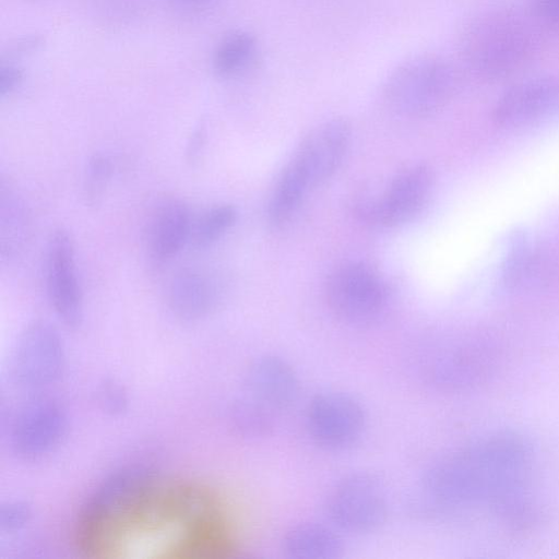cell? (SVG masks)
Wrapping results in <instances>:
<instances>
[{
  "instance_id": "cell-3",
  "label": "cell",
  "mask_w": 559,
  "mask_h": 559,
  "mask_svg": "<svg viewBox=\"0 0 559 559\" xmlns=\"http://www.w3.org/2000/svg\"><path fill=\"white\" fill-rule=\"evenodd\" d=\"M536 40L516 16L504 12L479 15L465 28L461 55L468 70L488 81L521 72L536 53Z\"/></svg>"
},
{
  "instance_id": "cell-5",
  "label": "cell",
  "mask_w": 559,
  "mask_h": 559,
  "mask_svg": "<svg viewBox=\"0 0 559 559\" xmlns=\"http://www.w3.org/2000/svg\"><path fill=\"white\" fill-rule=\"evenodd\" d=\"M17 390L32 395L45 393L62 377L66 350L53 325L45 320L27 324L17 337L9 365Z\"/></svg>"
},
{
  "instance_id": "cell-12",
  "label": "cell",
  "mask_w": 559,
  "mask_h": 559,
  "mask_svg": "<svg viewBox=\"0 0 559 559\" xmlns=\"http://www.w3.org/2000/svg\"><path fill=\"white\" fill-rule=\"evenodd\" d=\"M44 275L50 305L69 328L83 320V295L76 271L74 242L68 230L58 228L48 238Z\"/></svg>"
},
{
  "instance_id": "cell-21",
  "label": "cell",
  "mask_w": 559,
  "mask_h": 559,
  "mask_svg": "<svg viewBox=\"0 0 559 559\" xmlns=\"http://www.w3.org/2000/svg\"><path fill=\"white\" fill-rule=\"evenodd\" d=\"M237 209L227 203L209 207L193 223L190 241L198 249L211 247L228 233L237 222Z\"/></svg>"
},
{
  "instance_id": "cell-15",
  "label": "cell",
  "mask_w": 559,
  "mask_h": 559,
  "mask_svg": "<svg viewBox=\"0 0 559 559\" xmlns=\"http://www.w3.org/2000/svg\"><path fill=\"white\" fill-rule=\"evenodd\" d=\"M243 393L253 397L276 414L286 411L296 402L300 382L294 367L284 358L266 354L249 366Z\"/></svg>"
},
{
  "instance_id": "cell-16",
  "label": "cell",
  "mask_w": 559,
  "mask_h": 559,
  "mask_svg": "<svg viewBox=\"0 0 559 559\" xmlns=\"http://www.w3.org/2000/svg\"><path fill=\"white\" fill-rule=\"evenodd\" d=\"M193 222L188 205L175 198L165 199L154 209L146 229L145 248L150 263L163 266L190 241Z\"/></svg>"
},
{
  "instance_id": "cell-10",
  "label": "cell",
  "mask_w": 559,
  "mask_h": 559,
  "mask_svg": "<svg viewBox=\"0 0 559 559\" xmlns=\"http://www.w3.org/2000/svg\"><path fill=\"white\" fill-rule=\"evenodd\" d=\"M306 426L311 440L326 451H344L356 444L366 428L361 403L342 391H324L307 406Z\"/></svg>"
},
{
  "instance_id": "cell-26",
  "label": "cell",
  "mask_w": 559,
  "mask_h": 559,
  "mask_svg": "<svg viewBox=\"0 0 559 559\" xmlns=\"http://www.w3.org/2000/svg\"><path fill=\"white\" fill-rule=\"evenodd\" d=\"M32 511L23 501H8L0 507V530L14 533L23 528L31 520Z\"/></svg>"
},
{
  "instance_id": "cell-4",
  "label": "cell",
  "mask_w": 559,
  "mask_h": 559,
  "mask_svg": "<svg viewBox=\"0 0 559 559\" xmlns=\"http://www.w3.org/2000/svg\"><path fill=\"white\" fill-rule=\"evenodd\" d=\"M459 74L439 56L423 55L399 64L388 76L383 98L389 108L406 118H425L442 109L455 95Z\"/></svg>"
},
{
  "instance_id": "cell-9",
  "label": "cell",
  "mask_w": 559,
  "mask_h": 559,
  "mask_svg": "<svg viewBox=\"0 0 559 559\" xmlns=\"http://www.w3.org/2000/svg\"><path fill=\"white\" fill-rule=\"evenodd\" d=\"M350 140V124L345 119L325 120L302 139L284 169L309 192L330 179L340 168Z\"/></svg>"
},
{
  "instance_id": "cell-23",
  "label": "cell",
  "mask_w": 559,
  "mask_h": 559,
  "mask_svg": "<svg viewBox=\"0 0 559 559\" xmlns=\"http://www.w3.org/2000/svg\"><path fill=\"white\" fill-rule=\"evenodd\" d=\"M1 209H0V225H1V254L5 251L12 254L20 247V242L24 236V211L20 202L12 195L1 191Z\"/></svg>"
},
{
  "instance_id": "cell-22",
  "label": "cell",
  "mask_w": 559,
  "mask_h": 559,
  "mask_svg": "<svg viewBox=\"0 0 559 559\" xmlns=\"http://www.w3.org/2000/svg\"><path fill=\"white\" fill-rule=\"evenodd\" d=\"M542 266L538 257L519 243L503 264V282L506 286L513 288L531 285L542 277Z\"/></svg>"
},
{
  "instance_id": "cell-25",
  "label": "cell",
  "mask_w": 559,
  "mask_h": 559,
  "mask_svg": "<svg viewBox=\"0 0 559 559\" xmlns=\"http://www.w3.org/2000/svg\"><path fill=\"white\" fill-rule=\"evenodd\" d=\"M96 400L102 411L118 416L129 406V395L126 388L116 379H104L97 386Z\"/></svg>"
},
{
  "instance_id": "cell-20",
  "label": "cell",
  "mask_w": 559,
  "mask_h": 559,
  "mask_svg": "<svg viewBox=\"0 0 559 559\" xmlns=\"http://www.w3.org/2000/svg\"><path fill=\"white\" fill-rule=\"evenodd\" d=\"M278 414L243 393L230 404L228 420L231 429L240 437L260 439L275 428Z\"/></svg>"
},
{
  "instance_id": "cell-18",
  "label": "cell",
  "mask_w": 559,
  "mask_h": 559,
  "mask_svg": "<svg viewBox=\"0 0 559 559\" xmlns=\"http://www.w3.org/2000/svg\"><path fill=\"white\" fill-rule=\"evenodd\" d=\"M260 44L247 29L226 33L211 55L213 74L223 81H236L247 76L258 64Z\"/></svg>"
},
{
  "instance_id": "cell-28",
  "label": "cell",
  "mask_w": 559,
  "mask_h": 559,
  "mask_svg": "<svg viewBox=\"0 0 559 559\" xmlns=\"http://www.w3.org/2000/svg\"><path fill=\"white\" fill-rule=\"evenodd\" d=\"M24 71L13 62L0 66V96L7 97L15 93L22 85Z\"/></svg>"
},
{
  "instance_id": "cell-6",
  "label": "cell",
  "mask_w": 559,
  "mask_h": 559,
  "mask_svg": "<svg viewBox=\"0 0 559 559\" xmlns=\"http://www.w3.org/2000/svg\"><path fill=\"white\" fill-rule=\"evenodd\" d=\"M68 414L59 400L45 393L28 395L7 420L10 451L22 461H38L49 455L62 441Z\"/></svg>"
},
{
  "instance_id": "cell-7",
  "label": "cell",
  "mask_w": 559,
  "mask_h": 559,
  "mask_svg": "<svg viewBox=\"0 0 559 559\" xmlns=\"http://www.w3.org/2000/svg\"><path fill=\"white\" fill-rule=\"evenodd\" d=\"M326 514L332 525L350 534H369L379 530L389 514L385 486L370 472H353L331 488Z\"/></svg>"
},
{
  "instance_id": "cell-8",
  "label": "cell",
  "mask_w": 559,
  "mask_h": 559,
  "mask_svg": "<svg viewBox=\"0 0 559 559\" xmlns=\"http://www.w3.org/2000/svg\"><path fill=\"white\" fill-rule=\"evenodd\" d=\"M325 293L335 317L355 326L377 321L388 304L383 281L361 262H347L336 267L328 280Z\"/></svg>"
},
{
  "instance_id": "cell-30",
  "label": "cell",
  "mask_w": 559,
  "mask_h": 559,
  "mask_svg": "<svg viewBox=\"0 0 559 559\" xmlns=\"http://www.w3.org/2000/svg\"><path fill=\"white\" fill-rule=\"evenodd\" d=\"M205 141V132L204 129H198L194 131L193 135L191 136L190 142L188 143V151L187 155L189 157V160H194L200 152L202 151V147L204 145Z\"/></svg>"
},
{
  "instance_id": "cell-13",
  "label": "cell",
  "mask_w": 559,
  "mask_h": 559,
  "mask_svg": "<svg viewBox=\"0 0 559 559\" xmlns=\"http://www.w3.org/2000/svg\"><path fill=\"white\" fill-rule=\"evenodd\" d=\"M497 349L485 342H466L428 355L427 382L442 391H461L486 381L498 364Z\"/></svg>"
},
{
  "instance_id": "cell-24",
  "label": "cell",
  "mask_w": 559,
  "mask_h": 559,
  "mask_svg": "<svg viewBox=\"0 0 559 559\" xmlns=\"http://www.w3.org/2000/svg\"><path fill=\"white\" fill-rule=\"evenodd\" d=\"M112 170L111 159L103 153L94 154L88 159L83 180V195L86 203L95 205L100 201L110 181Z\"/></svg>"
},
{
  "instance_id": "cell-27",
  "label": "cell",
  "mask_w": 559,
  "mask_h": 559,
  "mask_svg": "<svg viewBox=\"0 0 559 559\" xmlns=\"http://www.w3.org/2000/svg\"><path fill=\"white\" fill-rule=\"evenodd\" d=\"M176 14L186 17H202L213 12L222 0H163Z\"/></svg>"
},
{
  "instance_id": "cell-2",
  "label": "cell",
  "mask_w": 559,
  "mask_h": 559,
  "mask_svg": "<svg viewBox=\"0 0 559 559\" xmlns=\"http://www.w3.org/2000/svg\"><path fill=\"white\" fill-rule=\"evenodd\" d=\"M169 509L170 478L147 464L123 465L100 480L81 504L73 545L84 558H118L135 542L160 539Z\"/></svg>"
},
{
  "instance_id": "cell-14",
  "label": "cell",
  "mask_w": 559,
  "mask_h": 559,
  "mask_svg": "<svg viewBox=\"0 0 559 559\" xmlns=\"http://www.w3.org/2000/svg\"><path fill=\"white\" fill-rule=\"evenodd\" d=\"M558 114L559 74H544L508 88L492 109V120L501 128H521Z\"/></svg>"
},
{
  "instance_id": "cell-19",
  "label": "cell",
  "mask_w": 559,
  "mask_h": 559,
  "mask_svg": "<svg viewBox=\"0 0 559 559\" xmlns=\"http://www.w3.org/2000/svg\"><path fill=\"white\" fill-rule=\"evenodd\" d=\"M283 550L290 559H337L344 546L334 526L304 522L292 526L283 537Z\"/></svg>"
},
{
  "instance_id": "cell-1",
  "label": "cell",
  "mask_w": 559,
  "mask_h": 559,
  "mask_svg": "<svg viewBox=\"0 0 559 559\" xmlns=\"http://www.w3.org/2000/svg\"><path fill=\"white\" fill-rule=\"evenodd\" d=\"M532 454L531 445L521 436L490 435L431 464L424 474L423 490L440 508L487 506L506 524L521 528L535 516L527 497Z\"/></svg>"
},
{
  "instance_id": "cell-11",
  "label": "cell",
  "mask_w": 559,
  "mask_h": 559,
  "mask_svg": "<svg viewBox=\"0 0 559 559\" xmlns=\"http://www.w3.org/2000/svg\"><path fill=\"white\" fill-rule=\"evenodd\" d=\"M433 185V174L425 164L408 166L396 174L379 198L357 205L358 213L369 223L396 227L412 221L427 203Z\"/></svg>"
},
{
  "instance_id": "cell-29",
  "label": "cell",
  "mask_w": 559,
  "mask_h": 559,
  "mask_svg": "<svg viewBox=\"0 0 559 559\" xmlns=\"http://www.w3.org/2000/svg\"><path fill=\"white\" fill-rule=\"evenodd\" d=\"M532 7L539 17L559 22V0H532Z\"/></svg>"
},
{
  "instance_id": "cell-17",
  "label": "cell",
  "mask_w": 559,
  "mask_h": 559,
  "mask_svg": "<svg viewBox=\"0 0 559 559\" xmlns=\"http://www.w3.org/2000/svg\"><path fill=\"white\" fill-rule=\"evenodd\" d=\"M222 297L219 282L198 269H183L170 280L167 305L171 313L186 322L206 318Z\"/></svg>"
}]
</instances>
